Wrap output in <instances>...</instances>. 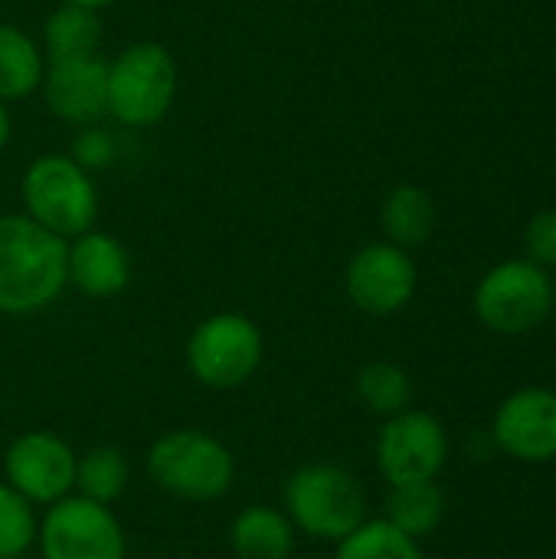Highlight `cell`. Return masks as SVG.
Wrapping results in <instances>:
<instances>
[{
    "mask_svg": "<svg viewBox=\"0 0 556 559\" xmlns=\"http://www.w3.org/2000/svg\"><path fill=\"white\" fill-rule=\"evenodd\" d=\"M265 360L262 328L242 311H216L187 337V370L206 390H239Z\"/></svg>",
    "mask_w": 556,
    "mask_h": 559,
    "instance_id": "6",
    "label": "cell"
},
{
    "mask_svg": "<svg viewBox=\"0 0 556 559\" xmlns=\"http://www.w3.org/2000/svg\"><path fill=\"white\" fill-rule=\"evenodd\" d=\"M62 3H75V7H88V10H105V7H111L115 0H62Z\"/></svg>",
    "mask_w": 556,
    "mask_h": 559,
    "instance_id": "27",
    "label": "cell"
},
{
    "mask_svg": "<svg viewBox=\"0 0 556 559\" xmlns=\"http://www.w3.org/2000/svg\"><path fill=\"white\" fill-rule=\"evenodd\" d=\"M295 544V524L272 504H249L229 524V550L236 559H292Z\"/></svg>",
    "mask_w": 556,
    "mask_h": 559,
    "instance_id": "15",
    "label": "cell"
},
{
    "mask_svg": "<svg viewBox=\"0 0 556 559\" xmlns=\"http://www.w3.org/2000/svg\"><path fill=\"white\" fill-rule=\"evenodd\" d=\"M419 285L416 262L393 242H370L357 249L344 272V292L351 305L370 318H390L403 311Z\"/></svg>",
    "mask_w": 556,
    "mask_h": 559,
    "instance_id": "11",
    "label": "cell"
},
{
    "mask_svg": "<svg viewBox=\"0 0 556 559\" xmlns=\"http://www.w3.org/2000/svg\"><path fill=\"white\" fill-rule=\"evenodd\" d=\"M492 442L521 465L556 462V390L521 386L508 393L495 409Z\"/></svg>",
    "mask_w": 556,
    "mask_h": 559,
    "instance_id": "12",
    "label": "cell"
},
{
    "mask_svg": "<svg viewBox=\"0 0 556 559\" xmlns=\"http://www.w3.org/2000/svg\"><path fill=\"white\" fill-rule=\"evenodd\" d=\"M39 95L66 124L92 128L108 115V62L98 56L46 59Z\"/></svg>",
    "mask_w": 556,
    "mask_h": 559,
    "instance_id": "13",
    "label": "cell"
},
{
    "mask_svg": "<svg viewBox=\"0 0 556 559\" xmlns=\"http://www.w3.org/2000/svg\"><path fill=\"white\" fill-rule=\"evenodd\" d=\"M23 559H29V557H23Z\"/></svg>",
    "mask_w": 556,
    "mask_h": 559,
    "instance_id": "30",
    "label": "cell"
},
{
    "mask_svg": "<svg viewBox=\"0 0 556 559\" xmlns=\"http://www.w3.org/2000/svg\"><path fill=\"white\" fill-rule=\"evenodd\" d=\"M20 203L23 216L66 242L95 229L98 219V187L72 154H39L23 170Z\"/></svg>",
    "mask_w": 556,
    "mask_h": 559,
    "instance_id": "4",
    "label": "cell"
},
{
    "mask_svg": "<svg viewBox=\"0 0 556 559\" xmlns=\"http://www.w3.org/2000/svg\"><path fill=\"white\" fill-rule=\"evenodd\" d=\"M282 511L298 534L324 544L344 540L367 514V491L360 478L334 462L298 465L282 488Z\"/></svg>",
    "mask_w": 556,
    "mask_h": 559,
    "instance_id": "2",
    "label": "cell"
},
{
    "mask_svg": "<svg viewBox=\"0 0 556 559\" xmlns=\"http://www.w3.org/2000/svg\"><path fill=\"white\" fill-rule=\"evenodd\" d=\"M36 550L39 559H128V537L108 504L69 495L43 508Z\"/></svg>",
    "mask_w": 556,
    "mask_h": 559,
    "instance_id": "8",
    "label": "cell"
},
{
    "mask_svg": "<svg viewBox=\"0 0 556 559\" xmlns=\"http://www.w3.org/2000/svg\"><path fill=\"white\" fill-rule=\"evenodd\" d=\"M10 131H13V124H10V111H7V105L0 102V154H3V147L10 144Z\"/></svg>",
    "mask_w": 556,
    "mask_h": 559,
    "instance_id": "26",
    "label": "cell"
},
{
    "mask_svg": "<svg viewBox=\"0 0 556 559\" xmlns=\"http://www.w3.org/2000/svg\"><path fill=\"white\" fill-rule=\"evenodd\" d=\"M46 69L43 46L16 23H0V102H20L39 92Z\"/></svg>",
    "mask_w": 556,
    "mask_h": 559,
    "instance_id": "17",
    "label": "cell"
},
{
    "mask_svg": "<svg viewBox=\"0 0 556 559\" xmlns=\"http://www.w3.org/2000/svg\"><path fill=\"white\" fill-rule=\"evenodd\" d=\"M128 485H131V462L118 445H95L79 455L75 495L111 508L118 498H125Z\"/></svg>",
    "mask_w": 556,
    "mask_h": 559,
    "instance_id": "20",
    "label": "cell"
},
{
    "mask_svg": "<svg viewBox=\"0 0 556 559\" xmlns=\"http://www.w3.org/2000/svg\"><path fill=\"white\" fill-rule=\"evenodd\" d=\"M377 472L390 488L439 481L449 462V432L439 416L426 409H403L383 419L374 445Z\"/></svg>",
    "mask_w": 556,
    "mask_h": 559,
    "instance_id": "9",
    "label": "cell"
},
{
    "mask_svg": "<svg viewBox=\"0 0 556 559\" xmlns=\"http://www.w3.org/2000/svg\"><path fill=\"white\" fill-rule=\"evenodd\" d=\"M147 478L170 498L210 504L233 491L236 455L226 442L203 429H170L151 442L144 455Z\"/></svg>",
    "mask_w": 556,
    "mask_h": 559,
    "instance_id": "3",
    "label": "cell"
},
{
    "mask_svg": "<svg viewBox=\"0 0 556 559\" xmlns=\"http://www.w3.org/2000/svg\"><path fill=\"white\" fill-rule=\"evenodd\" d=\"M66 239L23 213L0 216V314L46 311L66 292Z\"/></svg>",
    "mask_w": 556,
    "mask_h": 559,
    "instance_id": "1",
    "label": "cell"
},
{
    "mask_svg": "<svg viewBox=\"0 0 556 559\" xmlns=\"http://www.w3.org/2000/svg\"><path fill=\"white\" fill-rule=\"evenodd\" d=\"M383 518L403 531L413 540H423L439 531L446 521V495L439 481H419V485H397L387 495V511Z\"/></svg>",
    "mask_w": 556,
    "mask_h": 559,
    "instance_id": "19",
    "label": "cell"
},
{
    "mask_svg": "<svg viewBox=\"0 0 556 559\" xmlns=\"http://www.w3.org/2000/svg\"><path fill=\"white\" fill-rule=\"evenodd\" d=\"M334 559H426L423 540L406 537L387 518H367L334 544Z\"/></svg>",
    "mask_w": 556,
    "mask_h": 559,
    "instance_id": "22",
    "label": "cell"
},
{
    "mask_svg": "<svg viewBox=\"0 0 556 559\" xmlns=\"http://www.w3.org/2000/svg\"><path fill=\"white\" fill-rule=\"evenodd\" d=\"M177 102V62L164 43L141 39L108 62V118L125 128L161 124Z\"/></svg>",
    "mask_w": 556,
    "mask_h": 559,
    "instance_id": "5",
    "label": "cell"
},
{
    "mask_svg": "<svg viewBox=\"0 0 556 559\" xmlns=\"http://www.w3.org/2000/svg\"><path fill=\"white\" fill-rule=\"evenodd\" d=\"M36 508L0 481V559H23L36 547Z\"/></svg>",
    "mask_w": 556,
    "mask_h": 559,
    "instance_id": "23",
    "label": "cell"
},
{
    "mask_svg": "<svg viewBox=\"0 0 556 559\" xmlns=\"http://www.w3.org/2000/svg\"><path fill=\"white\" fill-rule=\"evenodd\" d=\"M380 226L387 242L406 252L426 246L429 236L436 233V200L416 183H400L387 193L380 206Z\"/></svg>",
    "mask_w": 556,
    "mask_h": 559,
    "instance_id": "16",
    "label": "cell"
},
{
    "mask_svg": "<svg viewBox=\"0 0 556 559\" xmlns=\"http://www.w3.org/2000/svg\"><path fill=\"white\" fill-rule=\"evenodd\" d=\"M72 157L82 164V167H95V164H105V160H111V141L102 134V131H95V128H88V131H82L79 138H75V151H72Z\"/></svg>",
    "mask_w": 556,
    "mask_h": 559,
    "instance_id": "25",
    "label": "cell"
},
{
    "mask_svg": "<svg viewBox=\"0 0 556 559\" xmlns=\"http://www.w3.org/2000/svg\"><path fill=\"white\" fill-rule=\"evenodd\" d=\"M43 56L46 59H72V56H98L102 49V16L98 10L62 3L43 20Z\"/></svg>",
    "mask_w": 556,
    "mask_h": 559,
    "instance_id": "18",
    "label": "cell"
},
{
    "mask_svg": "<svg viewBox=\"0 0 556 559\" xmlns=\"http://www.w3.org/2000/svg\"><path fill=\"white\" fill-rule=\"evenodd\" d=\"M524 259L537 262L541 269H556V210H541L531 216L524 229Z\"/></svg>",
    "mask_w": 556,
    "mask_h": 559,
    "instance_id": "24",
    "label": "cell"
},
{
    "mask_svg": "<svg viewBox=\"0 0 556 559\" xmlns=\"http://www.w3.org/2000/svg\"><path fill=\"white\" fill-rule=\"evenodd\" d=\"M292 559H315V557H292Z\"/></svg>",
    "mask_w": 556,
    "mask_h": 559,
    "instance_id": "29",
    "label": "cell"
},
{
    "mask_svg": "<svg viewBox=\"0 0 556 559\" xmlns=\"http://www.w3.org/2000/svg\"><path fill=\"white\" fill-rule=\"evenodd\" d=\"M79 452L46 429L16 436L3 452V481L33 508H49L75 495Z\"/></svg>",
    "mask_w": 556,
    "mask_h": 559,
    "instance_id": "10",
    "label": "cell"
},
{
    "mask_svg": "<svg viewBox=\"0 0 556 559\" xmlns=\"http://www.w3.org/2000/svg\"><path fill=\"white\" fill-rule=\"evenodd\" d=\"M472 308L475 318L495 334H531L554 311V278L531 259L498 262L475 285Z\"/></svg>",
    "mask_w": 556,
    "mask_h": 559,
    "instance_id": "7",
    "label": "cell"
},
{
    "mask_svg": "<svg viewBox=\"0 0 556 559\" xmlns=\"http://www.w3.org/2000/svg\"><path fill=\"white\" fill-rule=\"evenodd\" d=\"M354 393L360 406L380 419H390L413 406V380L393 360H370L354 377Z\"/></svg>",
    "mask_w": 556,
    "mask_h": 559,
    "instance_id": "21",
    "label": "cell"
},
{
    "mask_svg": "<svg viewBox=\"0 0 556 559\" xmlns=\"http://www.w3.org/2000/svg\"><path fill=\"white\" fill-rule=\"evenodd\" d=\"M134 265L125 242L105 229H88L66 242V285L85 298L108 301L131 285Z\"/></svg>",
    "mask_w": 556,
    "mask_h": 559,
    "instance_id": "14",
    "label": "cell"
},
{
    "mask_svg": "<svg viewBox=\"0 0 556 559\" xmlns=\"http://www.w3.org/2000/svg\"><path fill=\"white\" fill-rule=\"evenodd\" d=\"M554 311H556V282H554Z\"/></svg>",
    "mask_w": 556,
    "mask_h": 559,
    "instance_id": "28",
    "label": "cell"
}]
</instances>
